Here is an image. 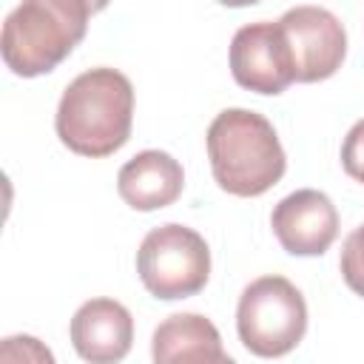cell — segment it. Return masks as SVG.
Returning <instances> with one entry per match:
<instances>
[{
	"label": "cell",
	"mask_w": 364,
	"mask_h": 364,
	"mask_svg": "<svg viewBox=\"0 0 364 364\" xmlns=\"http://www.w3.org/2000/svg\"><path fill=\"white\" fill-rule=\"evenodd\" d=\"M134 125V85L117 68H88L68 82L60 97L54 128L60 142L80 156H108L119 151Z\"/></svg>",
	"instance_id": "cell-1"
},
{
	"label": "cell",
	"mask_w": 364,
	"mask_h": 364,
	"mask_svg": "<svg viewBox=\"0 0 364 364\" xmlns=\"http://www.w3.org/2000/svg\"><path fill=\"white\" fill-rule=\"evenodd\" d=\"M205 142L216 185L233 196H262L284 176L287 156L276 128L256 111L225 108L210 122Z\"/></svg>",
	"instance_id": "cell-2"
},
{
	"label": "cell",
	"mask_w": 364,
	"mask_h": 364,
	"mask_svg": "<svg viewBox=\"0 0 364 364\" xmlns=\"http://www.w3.org/2000/svg\"><path fill=\"white\" fill-rule=\"evenodd\" d=\"M85 0H23L3 23L0 54L17 77L54 71L80 46L88 28Z\"/></svg>",
	"instance_id": "cell-3"
},
{
	"label": "cell",
	"mask_w": 364,
	"mask_h": 364,
	"mask_svg": "<svg viewBox=\"0 0 364 364\" xmlns=\"http://www.w3.org/2000/svg\"><path fill=\"white\" fill-rule=\"evenodd\" d=\"M236 333L245 350L259 358H279L299 347L307 333V304L284 276L250 282L236 307Z\"/></svg>",
	"instance_id": "cell-4"
},
{
	"label": "cell",
	"mask_w": 364,
	"mask_h": 364,
	"mask_svg": "<svg viewBox=\"0 0 364 364\" xmlns=\"http://www.w3.org/2000/svg\"><path fill=\"white\" fill-rule=\"evenodd\" d=\"M136 273L145 290L162 301L196 296L210 279V247L193 228L159 225L136 250Z\"/></svg>",
	"instance_id": "cell-5"
},
{
	"label": "cell",
	"mask_w": 364,
	"mask_h": 364,
	"mask_svg": "<svg viewBox=\"0 0 364 364\" xmlns=\"http://www.w3.org/2000/svg\"><path fill=\"white\" fill-rule=\"evenodd\" d=\"M290 43L296 82H321L333 77L347 57V31L341 20L321 6H296L279 17Z\"/></svg>",
	"instance_id": "cell-6"
},
{
	"label": "cell",
	"mask_w": 364,
	"mask_h": 364,
	"mask_svg": "<svg viewBox=\"0 0 364 364\" xmlns=\"http://www.w3.org/2000/svg\"><path fill=\"white\" fill-rule=\"evenodd\" d=\"M230 74L233 80L256 94L276 97L296 82V65L290 43L276 23H247L230 40Z\"/></svg>",
	"instance_id": "cell-7"
},
{
	"label": "cell",
	"mask_w": 364,
	"mask_h": 364,
	"mask_svg": "<svg viewBox=\"0 0 364 364\" xmlns=\"http://www.w3.org/2000/svg\"><path fill=\"white\" fill-rule=\"evenodd\" d=\"M270 228L290 256H321L338 236V210L327 193L301 188L273 208Z\"/></svg>",
	"instance_id": "cell-8"
},
{
	"label": "cell",
	"mask_w": 364,
	"mask_h": 364,
	"mask_svg": "<svg viewBox=\"0 0 364 364\" xmlns=\"http://www.w3.org/2000/svg\"><path fill=\"white\" fill-rule=\"evenodd\" d=\"M68 333L80 358L91 364H114L131 350L134 318L128 307L114 299H91L74 313Z\"/></svg>",
	"instance_id": "cell-9"
},
{
	"label": "cell",
	"mask_w": 364,
	"mask_h": 364,
	"mask_svg": "<svg viewBox=\"0 0 364 364\" xmlns=\"http://www.w3.org/2000/svg\"><path fill=\"white\" fill-rule=\"evenodd\" d=\"M185 171L168 151H142L131 156L117 173V191L134 210H159L179 199Z\"/></svg>",
	"instance_id": "cell-10"
},
{
	"label": "cell",
	"mask_w": 364,
	"mask_h": 364,
	"mask_svg": "<svg viewBox=\"0 0 364 364\" xmlns=\"http://www.w3.org/2000/svg\"><path fill=\"white\" fill-rule=\"evenodd\" d=\"M151 355L156 364H230L216 324L199 313H173L159 321L151 338Z\"/></svg>",
	"instance_id": "cell-11"
},
{
	"label": "cell",
	"mask_w": 364,
	"mask_h": 364,
	"mask_svg": "<svg viewBox=\"0 0 364 364\" xmlns=\"http://www.w3.org/2000/svg\"><path fill=\"white\" fill-rule=\"evenodd\" d=\"M338 270L344 284L364 299V225H358L341 247V259H338Z\"/></svg>",
	"instance_id": "cell-12"
},
{
	"label": "cell",
	"mask_w": 364,
	"mask_h": 364,
	"mask_svg": "<svg viewBox=\"0 0 364 364\" xmlns=\"http://www.w3.org/2000/svg\"><path fill=\"white\" fill-rule=\"evenodd\" d=\"M341 168L350 179L364 185V119H358L341 142Z\"/></svg>",
	"instance_id": "cell-13"
},
{
	"label": "cell",
	"mask_w": 364,
	"mask_h": 364,
	"mask_svg": "<svg viewBox=\"0 0 364 364\" xmlns=\"http://www.w3.org/2000/svg\"><path fill=\"white\" fill-rule=\"evenodd\" d=\"M23 355V361L26 358H31V361H54V355L37 341V338H31V336H11V338H6V344H3V350H0V358L3 361H17Z\"/></svg>",
	"instance_id": "cell-14"
},
{
	"label": "cell",
	"mask_w": 364,
	"mask_h": 364,
	"mask_svg": "<svg viewBox=\"0 0 364 364\" xmlns=\"http://www.w3.org/2000/svg\"><path fill=\"white\" fill-rule=\"evenodd\" d=\"M222 6H230V9H242V6H253V3H262V0H216Z\"/></svg>",
	"instance_id": "cell-15"
},
{
	"label": "cell",
	"mask_w": 364,
	"mask_h": 364,
	"mask_svg": "<svg viewBox=\"0 0 364 364\" xmlns=\"http://www.w3.org/2000/svg\"><path fill=\"white\" fill-rule=\"evenodd\" d=\"M85 3H88V6H91V11L97 14V11H102V9H105L111 0H85Z\"/></svg>",
	"instance_id": "cell-16"
}]
</instances>
